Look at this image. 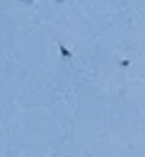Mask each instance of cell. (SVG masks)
<instances>
[{"instance_id": "cell-1", "label": "cell", "mask_w": 145, "mask_h": 157, "mask_svg": "<svg viewBox=\"0 0 145 157\" xmlns=\"http://www.w3.org/2000/svg\"><path fill=\"white\" fill-rule=\"evenodd\" d=\"M61 53H63V58H65V60H70V51H68L65 46H61Z\"/></svg>"}, {"instance_id": "cell-2", "label": "cell", "mask_w": 145, "mask_h": 157, "mask_svg": "<svg viewBox=\"0 0 145 157\" xmlns=\"http://www.w3.org/2000/svg\"><path fill=\"white\" fill-rule=\"evenodd\" d=\"M22 5H32V2H34V0H20Z\"/></svg>"}, {"instance_id": "cell-3", "label": "cell", "mask_w": 145, "mask_h": 157, "mask_svg": "<svg viewBox=\"0 0 145 157\" xmlns=\"http://www.w3.org/2000/svg\"><path fill=\"white\" fill-rule=\"evenodd\" d=\"M56 2H65V0H56Z\"/></svg>"}]
</instances>
